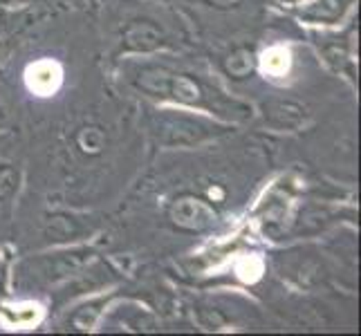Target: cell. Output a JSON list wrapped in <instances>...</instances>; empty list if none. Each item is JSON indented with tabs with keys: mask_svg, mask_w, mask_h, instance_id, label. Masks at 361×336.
Instances as JSON below:
<instances>
[{
	"mask_svg": "<svg viewBox=\"0 0 361 336\" xmlns=\"http://www.w3.org/2000/svg\"><path fill=\"white\" fill-rule=\"evenodd\" d=\"M169 216L173 220V224L184 231H200L204 227H209L211 222H214V211L211 206L200 200V197L195 195H182L178 197L176 202L171 204V211Z\"/></svg>",
	"mask_w": 361,
	"mask_h": 336,
	"instance_id": "obj_1",
	"label": "cell"
},
{
	"mask_svg": "<svg viewBox=\"0 0 361 336\" xmlns=\"http://www.w3.org/2000/svg\"><path fill=\"white\" fill-rule=\"evenodd\" d=\"M123 43L137 52H148L164 43V34L151 20H135L123 30Z\"/></svg>",
	"mask_w": 361,
	"mask_h": 336,
	"instance_id": "obj_2",
	"label": "cell"
},
{
	"mask_svg": "<svg viewBox=\"0 0 361 336\" xmlns=\"http://www.w3.org/2000/svg\"><path fill=\"white\" fill-rule=\"evenodd\" d=\"M74 144H77L79 153H83L85 157H97L104 153L108 137L102 126H92V123H88V126H83L74 132Z\"/></svg>",
	"mask_w": 361,
	"mask_h": 336,
	"instance_id": "obj_3",
	"label": "cell"
},
{
	"mask_svg": "<svg viewBox=\"0 0 361 336\" xmlns=\"http://www.w3.org/2000/svg\"><path fill=\"white\" fill-rule=\"evenodd\" d=\"M166 94L176 97L184 104H200L202 101V88L200 83L184 77V74H171L166 83Z\"/></svg>",
	"mask_w": 361,
	"mask_h": 336,
	"instance_id": "obj_4",
	"label": "cell"
},
{
	"mask_svg": "<svg viewBox=\"0 0 361 336\" xmlns=\"http://www.w3.org/2000/svg\"><path fill=\"white\" fill-rule=\"evenodd\" d=\"M267 117L274 126L281 128H296L303 121V108L290 101H274L267 106Z\"/></svg>",
	"mask_w": 361,
	"mask_h": 336,
	"instance_id": "obj_5",
	"label": "cell"
},
{
	"mask_svg": "<svg viewBox=\"0 0 361 336\" xmlns=\"http://www.w3.org/2000/svg\"><path fill=\"white\" fill-rule=\"evenodd\" d=\"M225 70L231 79H247L254 72V52L247 47H238L227 56Z\"/></svg>",
	"mask_w": 361,
	"mask_h": 336,
	"instance_id": "obj_6",
	"label": "cell"
},
{
	"mask_svg": "<svg viewBox=\"0 0 361 336\" xmlns=\"http://www.w3.org/2000/svg\"><path fill=\"white\" fill-rule=\"evenodd\" d=\"M56 72L52 66H36L32 70V77H30V85L36 90V92H49V90H54V81H56Z\"/></svg>",
	"mask_w": 361,
	"mask_h": 336,
	"instance_id": "obj_7",
	"label": "cell"
},
{
	"mask_svg": "<svg viewBox=\"0 0 361 336\" xmlns=\"http://www.w3.org/2000/svg\"><path fill=\"white\" fill-rule=\"evenodd\" d=\"M18 189V170L9 161H0V200H5Z\"/></svg>",
	"mask_w": 361,
	"mask_h": 336,
	"instance_id": "obj_8",
	"label": "cell"
},
{
	"mask_svg": "<svg viewBox=\"0 0 361 336\" xmlns=\"http://www.w3.org/2000/svg\"><path fill=\"white\" fill-rule=\"evenodd\" d=\"M341 9H343V0H319L307 16H312L314 20H332L341 14Z\"/></svg>",
	"mask_w": 361,
	"mask_h": 336,
	"instance_id": "obj_9",
	"label": "cell"
},
{
	"mask_svg": "<svg viewBox=\"0 0 361 336\" xmlns=\"http://www.w3.org/2000/svg\"><path fill=\"white\" fill-rule=\"evenodd\" d=\"M263 63L269 74H283L288 70V54H285L283 49H271V52L265 54Z\"/></svg>",
	"mask_w": 361,
	"mask_h": 336,
	"instance_id": "obj_10",
	"label": "cell"
},
{
	"mask_svg": "<svg viewBox=\"0 0 361 336\" xmlns=\"http://www.w3.org/2000/svg\"><path fill=\"white\" fill-rule=\"evenodd\" d=\"M216 3H220V5H229V3H235V0H216Z\"/></svg>",
	"mask_w": 361,
	"mask_h": 336,
	"instance_id": "obj_11",
	"label": "cell"
}]
</instances>
